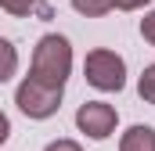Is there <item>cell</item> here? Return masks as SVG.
Returning <instances> with one entry per match:
<instances>
[{
	"mask_svg": "<svg viewBox=\"0 0 155 151\" xmlns=\"http://www.w3.org/2000/svg\"><path fill=\"white\" fill-rule=\"evenodd\" d=\"M144 4H152V0H112V7H119V11H137Z\"/></svg>",
	"mask_w": 155,
	"mask_h": 151,
	"instance_id": "12",
	"label": "cell"
},
{
	"mask_svg": "<svg viewBox=\"0 0 155 151\" xmlns=\"http://www.w3.org/2000/svg\"><path fill=\"white\" fill-rule=\"evenodd\" d=\"M43 151H83V148H79L76 140H69V137H61V140H51V144H47Z\"/></svg>",
	"mask_w": 155,
	"mask_h": 151,
	"instance_id": "11",
	"label": "cell"
},
{
	"mask_svg": "<svg viewBox=\"0 0 155 151\" xmlns=\"http://www.w3.org/2000/svg\"><path fill=\"white\" fill-rule=\"evenodd\" d=\"M116 122H119L116 108L105 104V101H87V104H79V112H76L79 133H87L90 140H105V137H112V133H116Z\"/></svg>",
	"mask_w": 155,
	"mask_h": 151,
	"instance_id": "4",
	"label": "cell"
},
{
	"mask_svg": "<svg viewBox=\"0 0 155 151\" xmlns=\"http://www.w3.org/2000/svg\"><path fill=\"white\" fill-rule=\"evenodd\" d=\"M15 104L22 108V115L29 119H51V115L61 108V90L58 86H43L33 76H25L15 90Z\"/></svg>",
	"mask_w": 155,
	"mask_h": 151,
	"instance_id": "3",
	"label": "cell"
},
{
	"mask_svg": "<svg viewBox=\"0 0 155 151\" xmlns=\"http://www.w3.org/2000/svg\"><path fill=\"white\" fill-rule=\"evenodd\" d=\"M72 7L87 18H101V14L112 11V0H72Z\"/></svg>",
	"mask_w": 155,
	"mask_h": 151,
	"instance_id": "8",
	"label": "cell"
},
{
	"mask_svg": "<svg viewBox=\"0 0 155 151\" xmlns=\"http://www.w3.org/2000/svg\"><path fill=\"white\" fill-rule=\"evenodd\" d=\"M69 72H72V47H69V40L58 36V33L40 36L36 50H33V79L43 83V86L65 90Z\"/></svg>",
	"mask_w": 155,
	"mask_h": 151,
	"instance_id": "1",
	"label": "cell"
},
{
	"mask_svg": "<svg viewBox=\"0 0 155 151\" xmlns=\"http://www.w3.org/2000/svg\"><path fill=\"white\" fill-rule=\"evenodd\" d=\"M0 7L7 11V14H18V18H25V14H43V18H51V7H47V0H0Z\"/></svg>",
	"mask_w": 155,
	"mask_h": 151,
	"instance_id": "6",
	"label": "cell"
},
{
	"mask_svg": "<svg viewBox=\"0 0 155 151\" xmlns=\"http://www.w3.org/2000/svg\"><path fill=\"white\" fill-rule=\"evenodd\" d=\"M7 137H11V119H7V115L0 112V144H4Z\"/></svg>",
	"mask_w": 155,
	"mask_h": 151,
	"instance_id": "13",
	"label": "cell"
},
{
	"mask_svg": "<svg viewBox=\"0 0 155 151\" xmlns=\"http://www.w3.org/2000/svg\"><path fill=\"white\" fill-rule=\"evenodd\" d=\"M141 36H144V40L155 47V11H148V14L141 18Z\"/></svg>",
	"mask_w": 155,
	"mask_h": 151,
	"instance_id": "10",
	"label": "cell"
},
{
	"mask_svg": "<svg viewBox=\"0 0 155 151\" xmlns=\"http://www.w3.org/2000/svg\"><path fill=\"white\" fill-rule=\"evenodd\" d=\"M119 151H155V130L152 126H130L119 140Z\"/></svg>",
	"mask_w": 155,
	"mask_h": 151,
	"instance_id": "5",
	"label": "cell"
},
{
	"mask_svg": "<svg viewBox=\"0 0 155 151\" xmlns=\"http://www.w3.org/2000/svg\"><path fill=\"white\" fill-rule=\"evenodd\" d=\"M83 76H87V83H90L94 90L119 94V90L126 86V61L119 58L116 50L97 47V50L87 54V61H83Z\"/></svg>",
	"mask_w": 155,
	"mask_h": 151,
	"instance_id": "2",
	"label": "cell"
},
{
	"mask_svg": "<svg viewBox=\"0 0 155 151\" xmlns=\"http://www.w3.org/2000/svg\"><path fill=\"white\" fill-rule=\"evenodd\" d=\"M15 72H18V50L11 47V40L0 36V83H7Z\"/></svg>",
	"mask_w": 155,
	"mask_h": 151,
	"instance_id": "7",
	"label": "cell"
},
{
	"mask_svg": "<svg viewBox=\"0 0 155 151\" xmlns=\"http://www.w3.org/2000/svg\"><path fill=\"white\" fill-rule=\"evenodd\" d=\"M137 94H141V101L144 104H155V65H148L141 79H137Z\"/></svg>",
	"mask_w": 155,
	"mask_h": 151,
	"instance_id": "9",
	"label": "cell"
}]
</instances>
